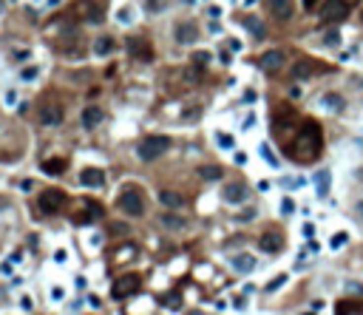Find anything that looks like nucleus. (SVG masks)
<instances>
[{
    "label": "nucleus",
    "mask_w": 363,
    "mask_h": 315,
    "mask_svg": "<svg viewBox=\"0 0 363 315\" xmlns=\"http://www.w3.org/2000/svg\"><path fill=\"white\" fill-rule=\"evenodd\" d=\"M321 145H324L321 125H318L315 119H304L301 128H298V136L292 139V145H287V154H290L295 162H312V159L321 154Z\"/></svg>",
    "instance_id": "nucleus-1"
},
{
    "label": "nucleus",
    "mask_w": 363,
    "mask_h": 315,
    "mask_svg": "<svg viewBox=\"0 0 363 315\" xmlns=\"http://www.w3.org/2000/svg\"><path fill=\"white\" fill-rule=\"evenodd\" d=\"M168 145H170L168 136H147V139H142V145H139V159L153 162V159H159L168 151Z\"/></svg>",
    "instance_id": "nucleus-2"
},
{
    "label": "nucleus",
    "mask_w": 363,
    "mask_h": 315,
    "mask_svg": "<svg viewBox=\"0 0 363 315\" xmlns=\"http://www.w3.org/2000/svg\"><path fill=\"white\" fill-rule=\"evenodd\" d=\"M349 0H324V9H321V20L324 23H340L349 17Z\"/></svg>",
    "instance_id": "nucleus-3"
},
{
    "label": "nucleus",
    "mask_w": 363,
    "mask_h": 315,
    "mask_svg": "<svg viewBox=\"0 0 363 315\" xmlns=\"http://www.w3.org/2000/svg\"><path fill=\"white\" fill-rule=\"evenodd\" d=\"M119 207H122L128 216H142L145 213V199L136 188H125L122 196H119Z\"/></svg>",
    "instance_id": "nucleus-4"
},
{
    "label": "nucleus",
    "mask_w": 363,
    "mask_h": 315,
    "mask_svg": "<svg viewBox=\"0 0 363 315\" xmlns=\"http://www.w3.org/2000/svg\"><path fill=\"white\" fill-rule=\"evenodd\" d=\"M139 290H142V278H139V276H122V278H116V281H113L111 295L122 301V298H128V295L139 293Z\"/></svg>",
    "instance_id": "nucleus-5"
},
{
    "label": "nucleus",
    "mask_w": 363,
    "mask_h": 315,
    "mask_svg": "<svg viewBox=\"0 0 363 315\" xmlns=\"http://www.w3.org/2000/svg\"><path fill=\"white\" fill-rule=\"evenodd\" d=\"M66 204V193L57 191V188H48V191L40 193V210L43 213H60Z\"/></svg>",
    "instance_id": "nucleus-6"
},
{
    "label": "nucleus",
    "mask_w": 363,
    "mask_h": 315,
    "mask_svg": "<svg viewBox=\"0 0 363 315\" xmlns=\"http://www.w3.org/2000/svg\"><path fill=\"white\" fill-rule=\"evenodd\" d=\"M40 122L48 125V128H57V125L63 122V105L60 102H45L43 108H40Z\"/></svg>",
    "instance_id": "nucleus-7"
},
{
    "label": "nucleus",
    "mask_w": 363,
    "mask_h": 315,
    "mask_svg": "<svg viewBox=\"0 0 363 315\" xmlns=\"http://www.w3.org/2000/svg\"><path fill=\"white\" fill-rule=\"evenodd\" d=\"M284 60H287V54H284V51H278V48H272V51H267V54H261L258 66H261V71L275 74L278 68H284Z\"/></svg>",
    "instance_id": "nucleus-8"
},
{
    "label": "nucleus",
    "mask_w": 363,
    "mask_h": 315,
    "mask_svg": "<svg viewBox=\"0 0 363 315\" xmlns=\"http://www.w3.org/2000/svg\"><path fill=\"white\" fill-rule=\"evenodd\" d=\"M74 11H77V14H82V17H85V20H91V23H102V17H105V14L100 11V0H94V3H91V0H82V3H77V6H74Z\"/></svg>",
    "instance_id": "nucleus-9"
},
{
    "label": "nucleus",
    "mask_w": 363,
    "mask_h": 315,
    "mask_svg": "<svg viewBox=\"0 0 363 315\" xmlns=\"http://www.w3.org/2000/svg\"><path fill=\"white\" fill-rule=\"evenodd\" d=\"M128 51L134 57H139V60H150L153 57V48H150V43H147L145 37H131L128 40Z\"/></svg>",
    "instance_id": "nucleus-10"
},
{
    "label": "nucleus",
    "mask_w": 363,
    "mask_h": 315,
    "mask_svg": "<svg viewBox=\"0 0 363 315\" xmlns=\"http://www.w3.org/2000/svg\"><path fill=\"white\" fill-rule=\"evenodd\" d=\"M79 185H85V188H102L105 185V173L100 168H85L79 173Z\"/></svg>",
    "instance_id": "nucleus-11"
},
{
    "label": "nucleus",
    "mask_w": 363,
    "mask_h": 315,
    "mask_svg": "<svg viewBox=\"0 0 363 315\" xmlns=\"http://www.w3.org/2000/svg\"><path fill=\"white\" fill-rule=\"evenodd\" d=\"M247 199V188L241 185V182H230L224 188V202H230V204H241Z\"/></svg>",
    "instance_id": "nucleus-12"
},
{
    "label": "nucleus",
    "mask_w": 363,
    "mask_h": 315,
    "mask_svg": "<svg viewBox=\"0 0 363 315\" xmlns=\"http://www.w3.org/2000/svg\"><path fill=\"white\" fill-rule=\"evenodd\" d=\"M258 247L264 250V253H278V250L284 247V236L281 233H264V236L258 238Z\"/></svg>",
    "instance_id": "nucleus-13"
},
{
    "label": "nucleus",
    "mask_w": 363,
    "mask_h": 315,
    "mask_svg": "<svg viewBox=\"0 0 363 315\" xmlns=\"http://www.w3.org/2000/svg\"><path fill=\"white\" fill-rule=\"evenodd\" d=\"M102 117H105V111H102L100 105H85L82 108V125L85 128H97L102 122Z\"/></svg>",
    "instance_id": "nucleus-14"
},
{
    "label": "nucleus",
    "mask_w": 363,
    "mask_h": 315,
    "mask_svg": "<svg viewBox=\"0 0 363 315\" xmlns=\"http://www.w3.org/2000/svg\"><path fill=\"white\" fill-rule=\"evenodd\" d=\"M173 37H176L179 43H196V40H199V32H196V26H193V23H179Z\"/></svg>",
    "instance_id": "nucleus-15"
},
{
    "label": "nucleus",
    "mask_w": 363,
    "mask_h": 315,
    "mask_svg": "<svg viewBox=\"0 0 363 315\" xmlns=\"http://www.w3.org/2000/svg\"><path fill=\"white\" fill-rule=\"evenodd\" d=\"M270 3L272 14L278 17V20H290V14H292V0H267Z\"/></svg>",
    "instance_id": "nucleus-16"
},
{
    "label": "nucleus",
    "mask_w": 363,
    "mask_h": 315,
    "mask_svg": "<svg viewBox=\"0 0 363 315\" xmlns=\"http://www.w3.org/2000/svg\"><path fill=\"white\" fill-rule=\"evenodd\" d=\"M233 270H238V273H253L255 270V259L250 256V253H238V256H233Z\"/></svg>",
    "instance_id": "nucleus-17"
},
{
    "label": "nucleus",
    "mask_w": 363,
    "mask_h": 315,
    "mask_svg": "<svg viewBox=\"0 0 363 315\" xmlns=\"http://www.w3.org/2000/svg\"><path fill=\"white\" fill-rule=\"evenodd\" d=\"M113 37H108V34H100L97 40H94V54L97 57H108V54H113Z\"/></svg>",
    "instance_id": "nucleus-18"
},
{
    "label": "nucleus",
    "mask_w": 363,
    "mask_h": 315,
    "mask_svg": "<svg viewBox=\"0 0 363 315\" xmlns=\"http://www.w3.org/2000/svg\"><path fill=\"white\" fill-rule=\"evenodd\" d=\"M312 71H315V63L301 60V63H295V66H292V77L295 79H309V77H312Z\"/></svg>",
    "instance_id": "nucleus-19"
},
{
    "label": "nucleus",
    "mask_w": 363,
    "mask_h": 315,
    "mask_svg": "<svg viewBox=\"0 0 363 315\" xmlns=\"http://www.w3.org/2000/svg\"><path fill=\"white\" fill-rule=\"evenodd\" d=\"M159 202L165 204V207H182V204H184V196L176 193V191H162L159 193Z\"/></svg>",
    "instance_id": "nucleus-20"
},
{
    "label": "nucleus",
    "mask_w": 363,
    "mask_h": 315,
    "mask_svg": "<svg viewBox=\"0 0 363 315\" xmlns=\"http://www.w3.org/2000/svg\"><path fill=\"white\" fill-rule=\"evenodd\" d=\"M63 170H66V159L54 157V159H45L43 162V173H48V176H60Z\"/></svg>",
    "instance_id": "nucleus-21"
},
{
    "label": "nucleus",
    "mask_w": 363,
    "mask_h": 315,
    "mask_svg": "<svg viewBox=\"0 0 363 315\" xmlns=\"http://www.w3.org/2000/svg\"><path fill=\"white\" fill-rule=\"evenodd\" d=\"M315 188H318V196H321V199H324V196L329 193V170H318Z\"/></svg>",
    "instance_id": "nucleus-22"
},
{
    "label": "nucleus",
    "mask_w": 363,
    "mask_h": 315,
    "mask_svg": "<svg viewBox=\"0 0 363 315\" xmlns=\"http://www.w3.org/2000/svg\"><path fill=\"white\" fill-rule=\"evenodd\" d=\"M324 108H327V111H340V108H343V100H340L338 94H327V97H324Z\"/></svg>",
    "instance_id": "nucleus-23"
},
{
    "label": "nucleus",
    "mask_w": 363,
    "mask_h": 315,
    "mask_svg": "<svg viewBox=\"0 0 363 315\" xmlns=\"http://www.w3.org/2000/svg\"><path fill=\"white\" fill-rule=\"evenodd\" d=\"M244 23H247V29H250V32H253V34H255L258 40H261V37H264V34H267V32H264V23H261L258 17H247V20H244Z\"/></svg>",
    "instance_id": "nucleus-24"
},
{
    "label": "nucleus",
    "mask_w": 363,
    "mask_h": 315,
    "mask_svg": "<svg viewBox=\"0 0 363 315\" xmlns=\"http://www.w3.org/2000/svg\"><path fill=\"white\" fill-rule=\"evenodd\" d=\"M199 173H202V179H221V168H216V165H207V168H199Z\"/></svg>",
    "instance_id": "nucleus-25"
},
{
    "label": "nucleus",
    "mask_w": 363,
    "mask_h": 315,
    "mask_svg": "<svg viewBox=\"0 0 363 315\" xmlns=\"http://www.w3.org/2000/svg\"><path fill=\"white\" fill-rule=\"evenodd\" d=\"M162 225L165 227H184V219H182V216H173V213H165L162 216Z\"/></svg>",
    "instance_id": "nucleus-26"
},
{
    "label": "nucleus",
    "mask_w": 363,
    "mask_h": 315,
    "mask_svg": "<svg viewBox=\"0 0 363 315\" xmlns=\"http://www.w3.org/2000/svg\"><path fill=\"white\" fill-rule=\"evenodd\" d=\"M193 63H196L199 68L207 66V63H210V51H196V54H193Z\"/></svg>",
    "instance_id": "nucleus-27"
},
{
    "label": "nucleus",
    "mask_w": 363,
    "mask_h": 315,
    "mask_svg": "<svg viewBox=\"0 0 363 315\" xmlns=\"http://www.w3.org/2000/svg\"><path fill=\"white\" fill-rule=\"evenodd\" d=\"M162 301H165V307H170V310H176V307L182 304V298H179V293H170V295H165V298H162Z\"/></svg>",
    "instance_id": "nucleus-28"
},
{
    "label": "nucleus",
    "mask_w": 363,
    "mask_h": 315,
    "mask_svg": "<svg viewBox=\"0 0 363 315\" xmlns=\"http://www.w3.org/2000/svg\"><path fill=\"white\" fill-rule=\"evenodd\" d=\"M37 74H40V71H37V66H26V68L20 71V77L26 79V82H32V79L37 77Z\"/></svg>",
    "instance_id": "nucleus-29"
},
{
    "label": "nucleus",
    "mask_w": 363,
    "mask_h": 315,
    "mask_svg": "<svg viewBox=\"0 0 363 315\" xmlns=\"http://www.w3.org/2000/svg\"><path fill=\"white\" fill-rule=\"evenodd\" d=\"M216 139H218V148H224V151L233 148V136L230 134H216Z\"/></svg>",
    "instance_id": "nucleus-30"
},
{
    "label": "nucleus",
    "mask_w": 363,
    "mask_h": 315,
    "mask_svg": "<svg viewBox=\"0 0 363 315\" xmlns=\"http://www.w3.org/2000/svg\"><path fill=\"white\" fill-rule=\"evenodd\" d=\"M128 256H136V247H122V250H116V261H128Z\"/></svg>",
    "instance_id": "nucleus-31"
},
{
    "label": "nucleus",
    "mask_w": 363,
    "mask_h": 315,
    "mask_svg": "<svg viewBox=\"0 0 363 315\" xmlns=\"http://www.w3.org/2000/svg\"><path fill=\"white\" fill-rule=\"evenodd\" d=\"M324 43H327V45H338L340 43V34L338 32H327V34H324Z\"/></svg>",
    "instance_id": "nucleus-32"
},
{
    "label": "nucleus",
    "mask_w": 363,
    "mask_h": 315,
    "mask_svg": "<svg viewBox=\"0 0 363 315\" xmlns=\"http://www.w3.org/2000/svg\"><path fill=\"white\" fill-rule=\"evenodd\" d=\"M261 157L267 159V162H270L272 168H275V165H278V159L272 157V151H270V148H267V145H261Z\"/></svg>",
    "instance_id": "nucleus-33"
},
{
    "label": "nucleus",
    "mask_w": 363,
    "mask_h": 315,
    "mask_svg": "<svg viewBox=\"0 0 363 315\" xmlns=\"http://www.w3.org/2000/svg\"><path fill=\"white\" fill-rule=\"evenodd\" d=\"M284 281H287V276H275V278H272V281L267 284V293H272V290H278V287H281Z\"/></svg>",
    "instance_id": "nucleus-34"
},
{
    "label": "nucleus",
    "mask_w": 363,
    "mask_h": 315,
    "mask_svg": "<svg viewBox=\"0 0 363 315\" xmlns=\"http://www.w3.org/2000/svg\"><path fill=\"white\" fill-rule=\"evenodd\" d=\"M346 244V233H335V238H332V247L338 250V247H343Z\"/></svg>",
    "instance_id": "nucleus-35"
},
{
    "label": "nucleus",
    "mask_w": 363,
    "mask_h": 315,
    "mask_svg": "<svg viewBox=\"0 0 363 315\" xmlns=\"http://www.w3.org/2000/svg\"><path fill=\"white\" fill-rule=\"evenodd\" d=\"M292 210H295V202H292V199H284V202H281V213L290 216Z\"/></svg>",
    "instance_id": "nucleus-36"
},
{
    "label": "nucleus",
    "mask_w": 363,
    "mask_h": 315,
    "mask_svg": "<svg viewBox=\"0 0 363 315\" xmlns=\"http://www.w3.org/2000/svg\"><path fill=\"white\" fill-rule=\"evenodd\" d=\"M20 307H23V310H32V298H29V295H23V298H20Z\"/></svg>",
    "instance_id": "nucleus-37"
},
{
    "label": "nucleus",
    "mask_w": 363,
    "mask_h": 315,
    "mask_svg": "<svg viewBox=\"0 0 363 315\" xmlns=\"http://www.w3.org/2000/svg\"><path fill=\"white\" fill-rule=\"evenodd\" d=\"M253 216H255V210H253V207H250V210H244V213H241V222H250V219H253Z\"/></svg>",
    "instance_id": "nucleus-38"
},
{
    "label": "nucleus",
    "mask_w": 363,
    "mask_h": 315,
    "mask_svg": "<svg viewBox=\"0 0 363 315\" xmlns=\"http://www.w3.org/2000/svg\"><path fill=\"white\" fill-rule=\"evenodd\" d=\"M304 236L312 238V236H315V227H312V225H304Z\"/></svg>",
    "instance_id": "nucleus-39"
},
{
    "label": "nucleus",
    "mask_w": 363,
    "mask_h": 315,
    "mask_svg": "<svg viewBox=\"0 0 363 315\" xmlns=\"http://www.w3.org/2000/svg\"><path fill=\"white\" fill-rule=\"evenodd\" d=\"M147 6H150V11H159V6H162V0H147Z\"/></svg>",
    "instance_id": "nucleus-40"
},
{
    "label": "nucleus",
    "mask_w": 363,
    "mask_h": 315,
    "mask_svg": "<svg viewBox=\"0 0 363 315\" xmlns=\"http://www.w3.org/2000/svg\"><path fill=\"white\" fill-rule=\"evenodd\" d=\"M14 60H29V51L23 48V51H14Z\"/></svg>",
    "instance_id": "nucleus-41"
},
{
    "label": "nucleus",
    "mask_w": 363,
    "mask_h": 315,
    "mask_svg": "<svg viewBox=\"0 0 363 315\" xmlns=\"http://www.w3.org/2000/svg\"><path fill=\"white\" fill-rule=\"evenodd\" d=\"M315 3H318V0H304V6H306V9H312Z\"/></svg>",
    "instance_id": "nucleus-42"
},
{
    "label": "nucleus",
    "mask_w": 363,
    "mask_h": 315,
    "mask_svg": "<svg viewBox=\"0 0 363 315\" xmlns=\"http://www.w3.org/2000/svg\"><path fill=\"white\" fill-rule=\"evenodd\" d=\"M187 315H202V313H187Z\"/></svg>",
    "instance_id": "nucleus-43"
},
{
    "label": "nucleus",
    "mask_w": 363,
    "mask_h": 315,
    "mask_svg": "<svg viewBox=\"0 0 363 315\" xmlns=\"http://www.w3.org/2000/svg\"><path fill=\"white\" fill-rule=\"evenodd\" d=\"M0 11H3V0H0Z\"/></svg>",
    "instance_id": "nucleus-44"
},
{
    "label": "nucleus",
    "mask_w": 363,
    "mask_h": 315,
    "mask_svg": "<svg viewBox=\"0 0 363 315\" xmlns=\"http://www.w3.org/2000/svg\"><path fill=\"white\" fill-rule=\"evenodd\" d=\"M304 315H315V313H304Z\"/></svg>",
    "instance_id": "nucleus-45"
},
{
    "label": "nucleus",
    "mask_w": 363,
    "mask_h": 315,
    "mask_svg": "<svg viewBox=\"0 0 363 315\" xmlns=\"http://www.w3.org/2000/svg\"><path fill=\"white\" fill-rule=\"evenodd\" d=\"M361 213H363V204H361Z\"/></svg>",
    "instance_id": "nucleus-46"
}]
</instances>
